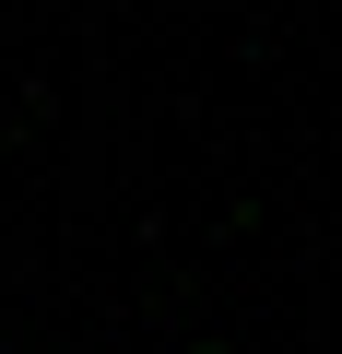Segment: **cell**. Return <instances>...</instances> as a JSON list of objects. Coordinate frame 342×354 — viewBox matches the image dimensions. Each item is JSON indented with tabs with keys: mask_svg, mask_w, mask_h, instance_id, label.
Masks as SVG:
<instances>
[{
	"mask_svg": "<svg viewBox=\"0 0 342 354\" xmlns=\"http://www.w3.org/2000/svg\"><path fill=\"white\" fill-rule=\"evenodd\" d=\"M213 354H225V342H213Z\"/></svg>",
	"mask_w": 342,
	"mask_h": 354,
	"instance_id": "cell-1",
	"label": "cell"
}]
</instances>
